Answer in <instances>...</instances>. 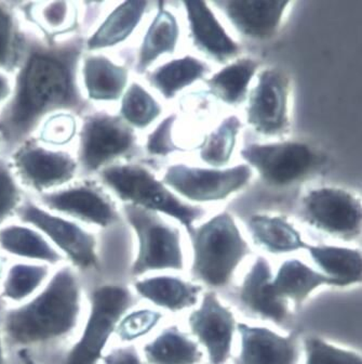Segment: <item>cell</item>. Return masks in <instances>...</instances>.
<instances>
[{"mask_svg": "<svg viewBox=\"0 0 362 364\" xmlns=\"http://www.w3.org/2000/svg\"><path fill=\"white\" fill-rule=\"evenodd\" d=\"M84 43V36L79 34L61 41L26 34L11 95L0 109L1 150L6 155L32 139L51 115L82 117L90 111L80 86Z\"/></svg>", "mask_w": 362, "mask_h": 364, "instance_id": "1", "label": "cell"}, {"mask_svg": "<svg viewBox=\"0 0 362 364\" xmlns=\"http://www.w3.org/2000/svg\"><path fill=\"white\" fill-rule=\"evenodd\" d=\"M84 289L70 264L53 269L45 287L26 303L1 312L6 344L30 348L55 344L72 336L82 324Z\"/></svg>", "mask_w": 362, "mask_h": 364, "instance_id": "2", "label": "cell"}, {"mask_svg": "<svg viewBox=\"0 0 362 364\" xmlns=\"http://www.w3.org/2000/svg\"><path fill=\"white\" fill-rule=\"evenodd\" d=\"M190 237L192 274L209 287L229 284L240 262L250 253L249 245L227 213L213 217Z\"/></svg>", "mask_w": 362, "mask_h": 364, "instance_id": "3", "label": "cell"}, {"mask_svg": "<svg viewBox=\"0 0 362 364\" xmlns=\"http://www.w3.org/2000/svg\"><path fill=\"white\" fill-rule=\"evenodd\" d=\"M132 306L133 296L124 285L103 284L93 289L79 334L63 364H100L118 322Z\"/></svg>", "mask_w": 362, "mask_h": 364, "instance_id": "4", "label": "cell"}, {"mask_svg": "<svg viewBox=\"0 0 362 364\" xmlns=\"http://www.w3.org/2000/svg\"><path fill=\"white\" fill-rule=\"evenodd\" d=\"M99 176L103 186L125 204L173 217L183 223L190 235L195 230L194 223L204 215L199 208L182 202L141 165H109Z\"/></svg>", "mask_w": 362, "mask_h": 364, "instance_id": "5", "label": "cell"}, {"mask_svg": "<svg viewBox=\"0 0 362 364\" xmlns=\"http://www.w3.org/2000/svg\"><path fill=\"white\" fill-rule=\"evenodd\" d=\"M78 130L76 161L80 173H100L120 157L131 154L136 148V134L119 115L106 112H87Z\"/></svg>", "mask_w": 362, "mask_h": 364, "instance_id": "6", "label": "cell"}, {"mask_svg": "<svg viewBox=\"0 0 362 364\" xmlns=\"http://www.w3.org/2000/svg\"><path fill=\"white\" fill-rule=\"evenodd\" d=\"M124 213L138 239V254L132 264L131 276H144L152 271L182 270L184 267L181 235L156 213L124 205Z\"/></svg>", "mask_w": 362, "mask_h": 364, "instance_id": "7", "label": "cell"}, {"mask_svg": "<svg viewBox=\"0 0 362 364\" xmlns=\"http://www.w3.org/2000/svg\"><path fill=\"white\" fill-rule=\"evenodd\" d=\"M16 216L21 223L43 233L72 268L76 270L98 268L100 262L98 237L89 228L53 214L28 198L23 200Z\"/></svg>", "mask_w": 362, "mask_h": 364, "instance_id": "8", "label": "cell"}, {"mask_svg": "<svg viewBox=\"0 0 362 364\" xmlns=\"http://www.w3.org/2000/svg\"><path fill=\"white\" fill-rule=\"evenodd\" d=\"M10 156L16 178L38 196L67 185L79 173L75 157L34 138L21 144Z\"/></svg>", "mask_w": 362, "mask_h": 364, "instance_id": "9", "label": "cell"}, {"mask_svg": "<svg viewBox=\"0 0 362 364\" xmlns=\"http://www.w3.org/2000/svg\"><path fill=\"white\" fill-rule=\"evenodd\" d=\"M38 200L40 206L49 212L87 228L106 229L119 220L111 198L98 183L90 180L40 194Z\"/></svg>", "mask_w": 362, "mask_h": 364, "instance_id": "10", "label": "cell"}, {"mask_svg": "<svg viewBox=\"0 0 362 364\" xmlns=\"http://www.w3.org/2000/svg\"><path fill=\"white\" fill-rule=\"evenodd\" d=\"M250 178L251 171L247 165L220 171L177 164L168 168L163 183L177 190L188 200L215 202L245 187Z\"/></svg>", "mask_w": 362, "mask_h": 364, "instance_id": "11", "label": "cell"}, {"mask_svg": "<svg viewBox=\"0 0 362 364\" xmlns=\"http://www.w3.org/2000/svg\"><path fill=\"white\" fill-rule=\"evenodd\" d=\"M303 217L312 227L342 239H353L361 228V206L349 192L312 190L303 200Z\"/></svg>", "mask_w": 362, "mask_h": 364, "instance_id": "12", "label": "cell"}, {"mask_svg": "<svg viewBox=\"0 0 362 364\" xmlns=\"http://www.w3.org/2000/svg\"><path fill=\"white\" fill-rule=\"evenodd\" d=\"M241 156L268 185L276 187L302 179L315 164L314 153L300 142L250 144L241 151Z\"/></svg>", "mask_w": 362, "mask_h": 364, "instance_id": "13", "label": "cell"}, {"mask_svg": "<svg viewBox=\"0 0 362 364\" xmlns=\"http://www.w3.org/2000/svg\"><path fill=\"white\" fill-rule=\"evenodd\" d=\"M188 326L208 353L211 364H224L231 355L236 320L231 310L212 291L202 296L199 307L188 318Z\"/></svg>", "mask_w": 362, "mask_h": 364, "instance_id": "14", "label": "cell"}, {"mask_svg": "<svg viewBox=\"0 0 362 364\" xmlns=\"http://www.w3.org/2000/svg\"><path fill=\"white\" fill-rule=\"evenodd\" d=\"M287 80L276 70H266L258 78L248 105V123L263 134H278L287 125Z\"/></svg>", "mask_w": 362, "mask_h": 364, "instance_id": "15", "label": "cell"}, {"mask_svg": "<svg viewBox=\"0 0 362 364\" xmlns=\"http://www.w3.org/2000/svg\"><path fill=\"white\" fill-rule=\"evenodd\" d=\"M240 348L236 364H297V335L283 336L262 326L237 324Z\"/></svg>", "mask_w": 362, "mask_h": 364, "instance_id": "16", "label": "cell"}, {"mask_svg": "<svg viewBox=\"0 0 362 364\" xmlns=\"http://www.w3.org/2000/svg\"><path fill=\"white\" fill-rule=\"evenodd\" d=\"M214 4L224 11L238 32L248 38L268 39L276 34L289 1L223 0Z\"/></svg>", "mask_w": 362, "mask_h": 364, "instance_id": "17", "label": "cell"}, {"mask_svg": "<svg viewBox=\"0 0 362 364\" xmlns=\"http://www.w3.org/2000/svg\"><path fill=\"white\" fill-rule=\"evenodd\" d=\"M80 78L89 102H111L119 100L125 94L129 71L102 53H89L82 57Z\"/></svg>", "mask_w": 362, "mask_h": 364, "instance_id": "18", "label": "cell"}, {"mask_svg": "<svg viewBox=\"0 0 362 364\" xmlns=\"http://www.w3.org/2000/svg\"><path fill=\"white\" fill-rule=\"evenodd\" d=\"M0 252L20 262L47 264L53 268L65 262L63 256L43 233L22 223L0 227Z\"/></svg>", "mask_w": 362, "mask_h": 364, "instance_id": "19", "label": "cell"}, {"mask_svg": "<svg viewBox=\"0 0 362 364\" xmlns=\"http://www.w3.org/2000/svg\"><path fill=\"white\" fill-rule=\"evenodd\" d=\"M273 271L268 260L258 257L240 285L239 299L246 308L276 323L287 318L285 301L277 299L272 291Z\"/></svg>", "mask_w": 362, "mask_h": 364, "instance_id": "20", "label": "cell"}, {"mask_svg": "<svg viewBox=\"0 0 362 364\" xmlns=\"http://www.w3.org/2000/svg\"><path fill=\"white\" fill-rule=\"evenodd\" d=\"M190 22L192 43L216 61L225 62L237 55V43L225 32L210 8L204 1H184Z\"/></svg>", "mask_w": 362, "mask_h": 364, "instance_id": "21", "label": "cell"}, {"mask_svg": "<svg viewBox=\"0 0 362 364\" xmlns=\"http://www.w3.org/2000/svg\"><path fill=\"white\" fill-rule=\"evenodd\" d=\"M133 289L145 301L169 311H181L195 306L202 291L197 285L170 276L138 279Z\"/></svg>", "mask_w": 362, "mask_h": 364, "instance_id": "22", "label": "cell"}, {"mask_svg": "<svg viewBox=\"0 0 362 364\" xmlns=\"http://www.w3.org/2000/svg\"><path fill=\"white\" fill-rule=\"evenodd\" d=\"M146 7V1H125L118 5L86 39L84 49L95 53L127 41L142 20Z\"/></svg>", "mask_w": 362, "mask_h": 364, "instance_id": "23", "label": "cell"}, {"mask_svg": "<svg viewBox=\"0 0 362 364\" xmlns=\"http://www.w3.org/2000/svg\"><path fill=\"white\" fill-rule=\"evenodd\" d=\"M322 285L334 287V283L324 273L310 268L299 259H289L283 262L276 276L273 277L272 291L277 299L292 301L301 305L312 291Z\"/></svg>", "mask_w": 362, "mask_h": 364, "instance_id": "24", "label": "cell"}, {"mask_svg": "<svg viewBox=\"0 0 362 364\" xmlns=\"http://www.w3.org/2000/svg\"><path fill=\"white\" fill-rule=\"evenodd\" d=\"M53 269L47 264L20 260L8 264L0 283V301L11 307L26 303L45 287Z\"/></svg>", "mask_w": 362, "mask_h": 364, "instance_id": "25", "label": "cell"}, {"mask_svg": "<svg viewBox=\"0 0 362 364\" xmlns=\"http://www.w3.org/2000/svg\"><path fill=\"white\" fill-rule=\"evenodd\" d=\"M26 18L36 26L41 35L49 41H57L79 28L77 8L68 1L18 4Z\"/></svg>", "mask_w": 362, "mask_h": 364, "instance_id": "26", "label": "cell"}, {"mask_svg": "<svg viewBox=\"0 0 362 364\" xmlns=\"http://www.w3.org/2000/svg\"><path fill=\"white\" fill-rule=\"evenodd\" d=\"M306 250L320 272L331 279L334 287H349L361 281L362 257L359 250L328 245H308Z\"/></svg>", "mask_w": 362, "mask_h": 364, "instance_id": "27", "label": "cell"}, {"mask_svg": "<svg viewBox=\"0 0 362 364\" xmlns=\"http://www.w3.org/2000/svg\"><path fill=\"white\" fill-rule=\"evenodd\" d=\"M254 241L272 254H287L306 250L308 244L299 231L281 217L254 215L248 221Z\"/></svg>", "mask_w": 362, "mask_h": 364, "instance_id": "28", "label": "cell"}, {"mask_svg": "<svg viewBox=\"0 0 362 364\" xmlns=\"http://www.w3.org/2000/svg\"><path fill=\"white\" fill-rule=\"evenodd\" d=\"M148 364H198L202 353L195 341L179 328L163 331L143 348Z\"/></svg>", "mask_w": 362, "mask_h": 364, "instance_id": "29", "label": "cell"}, {"mask_svg": "<svg viewBox=\"0 0 362 364\" xmlns=\"http://www.w3.org/2000/svg\"><path fill=\"white\" fill-rule=\"evenodd\" d=\"M179 33L175 16L160 8L143 39L136 64L138 72L144 73L160 55L172 53L177 47Z\"/></svg>", "mask_w": 362, "mask_h": 364, "instance_id": "30", "label": "cell"}, {"mask_svg": "<svg viewBox=\"0 0 362 364\" xmlns=\"http://www.w3.org/2000/svg\"><path fill=\"white\" fill-rule=\"evenodd\" d=\"M258 68L254 60H237L207 80L209 91L226 105H239L245 100L248 86Z\"/></svg>", "mask_w": 362, "mask_h": 364, "instance_id": "31", "label": "cell"}, {"mask_svg": "<svg viewBox=\"0 0 362 364\" xmlns=\"http://www.w3.org/2000/svg\"><path fill=\"white\" fill-rule=\"evenodd\" d=\"M208 72L206 64L186 55L163 64L150 74V82L165 99L175 98L182 89L202 80Z\"/></svg>", "mask_w": 362, "mask_h": 364, "instance_id": "32", "label": "cell"}, {"mask_svg": "<svg viewBox=\"0 0 362 364\" xmlns=\"http://www.w3.org/2000/svg\"><path fill=\"white\" fill-rule=\"evenodd\" d=\"M16 4L0 1V73L16 72L26 46V33L16 18Z\"/></svg>", "mask_w": 362, "mask_h": 364, "instance_id": "33", "label": "cell"}, {"mask_svg": "<svg viewBox=\"0 0 362 364\" xmlns=\"http://www.w3.org/2000/svg\"><path fill=\"white\" fill-rule=\"evenodd\" d=\"M159 103L150 96L144 87L138 82H132L121 97L119 117L131 128H143L150 126L160 115Z\"/></svg>", "mask_w": 362, "mask_h": 364, "instance_id": "34", "label": "cell"}, {"mask_svg": "<svg viewBox=\"0 0 362 364\" xmlns=\"http://www.w3.org/2000/svg\"><path fill=\"white\" fill-rule=\"evenodd\" d=\"M240 126L241 123L238 117H229L225 119L200 146V157L202 161L215 167L227 164L233 154Z\"/></svg>", "mask_w": 362, "mask_h": 364, "instance_id": "35", "label": "cell"}, {"mask_svg": "<svg viewBox=\"0 0 362 364\" xmlns=\"http://www.w3.org/2000/svg\"><path fill=\"white\" fill-rule=\"evenodd\" d=\"M163 314L156 310H129L120 318L116 328L115 336L123 344H131L143 337L148 336L160 322Z\"/></svg>", "mask_w": 362, "mask_h": 364, "instance_id": "36", "label": "cell"}, {"mask_svg": "<svg viewBox=\"0 0 362 364\" xmlns=\"http://www.w3.org/2000/svg\"><path fill=\"white\" fill-rule=\"evenodd\" d=\"M39 128V142L50 148H61L77 136L79 125L75 115L57 113L45 119Z\"/></svg>", "mask_w": 362, "mask_h": 364, "instance_id": "37", "label": "cell"}, {"mask_svg": "<svg viewBox=\"0 0 362 364\" xmlns=\"http://www.w3.org/2000/svg\"><path fill=\"white\" fill-rule=\"evenodd\" d=\"M24 198L11 164L0 159V227L6 225L22 205Z\"/></svg>", "mask_w": 362, "mask_h": 364, "instance_id": "38", "label": "cell"}, {"mask_svg": "<svg viewBox=\"0 0 362 364\" xmlns=\"http://www.w3.org/2000/svg\"><path fill=\"white\" fill-rule=\"evenodd\" d=\"M305 355V364H362L359 353L334 346L320 337L306 339Z\"/></svg>", "mask_w": 362, "mask_h": 364, "instance_id": "39", "label": "cell"}, {"mask_svg": "<svg viewBox=\"0 0 362 364\" xmlns=\"http://www.w3.org/2000/svg\"><path fill=\"white\" fill-rule=\"evenodd\" d=\"M175 119H177L175 115L168 117L150 134L148 144H146V150L150 154L165 156L175 151L181 150L175 146L172 139V128Z\"/></svg>", "mask_w": 362, "mask_h": 364, "instance_id": "40", "label": "cell"}, {"mask_svg": "<svg viewBox=\"0 0 362 364\" xmlns=\"http://www.w3.org/2000/svg\"><path fill=\"white\" fill-rule=\"evenodd\" d=\"M100 364H145L132 346H120L106 351Z\"/></svg>", "mask_w": 362, "mask_h": 364, "instance_id": "41", "label": "cell"}, {"mask_svg": "<svg viewBox=\"0 0 362 364\" xmlns=\"http://www.w3.org/2000/svg\"><path fill=\"white\" fill-rule=\"evenodd\" d=\"M12 91V82L8 74L0 73V105L7 102Z\"/></svg>", "mask_w": 362, "mask_h": 364, "instance_id": "42", "label": "cell"}, {"mask_svg": "<svg viewBox=\"0 0 362 364\" xmlns=\"http://www.w3.org/2000/svg\"><path fill=\"white\" fill-rule=\"evenodd\" d=\"M1 312L0 311V364H6L5 357V337L3 332V320H1Z\"/></svg>", "mask_w": 362, "mask_h": 364, "instance_id": "43", "label": "cell"}, {"mask_svg": "<svg viewBox=\"0 0 362 364\" xmlns=\"http://www.w3.org/2000/svg\"><path fill=\"white\" fill-rule=\"evenodd\" d=\"M7 266V258H6L3 254H0V283H1V280H3L4 273H5Z\"/></svg>", "mask_w": 362, "mask_h": 364, "instance_id": "44", "label": "cell"}, {"mask_svg": "<svg viewBox=\"0 0 362 364\" xmlns=\"http://www.w3.org/2000/svg\"><path fill=\"white\" fill-rule=\"evenodd\" d=\"M3 310V301H0V311Z\"/></svg>", "mask_w": 362, "mask_h": 364, "instance_id": "45", "label": "cell"}, {"mask_svg": "<svg viewBox=\"0 0 362 364\" xmlns=\"http://www.w3.org/2000/svg\"><path fill=\"white\" fill-rule=\"evenodd\" d=\"M1 146H3V142H1V136H0V150H1Z\"/></svg>", "mask_w": 362, "mask_h": 364, "instance_id": "46", "label": "cell"}]
</instances>
